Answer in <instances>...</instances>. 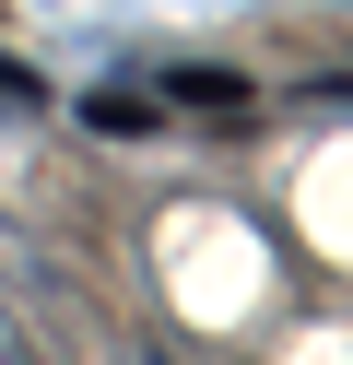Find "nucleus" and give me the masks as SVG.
<instances>
[{
  "label": "nucleus",
  "instance_id": "obj_1",
  "mask_svg": "<svg viewBox=\"0 0 353 365\" xmlns=\"http://www.w3.org/2000/svg\"><path fill=\"white\" fill-rule=\"evenodd\" d=\"M165 95H188V106H212V118H224V106H235V71H177Z\"/></svg>",
  "mask_w": 353,
  "mask_h": 365
}]
</instances>
